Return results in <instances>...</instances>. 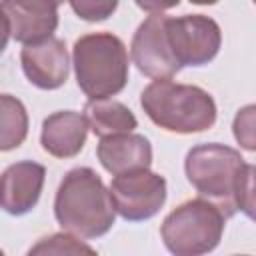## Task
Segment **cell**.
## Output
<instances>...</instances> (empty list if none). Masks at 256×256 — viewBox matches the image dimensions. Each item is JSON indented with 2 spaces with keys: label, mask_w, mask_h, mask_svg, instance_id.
I'll use <instances>...</instances> for the list:
<instances>
[{
  "label": "cell",
  "mask_w": 256,
  "mask_h": 256,
  "mask_svg": "<svg viewBox=\"0 0 256 256\" xmlns=\"http://www.w3.org/2000/svg\"><path fill=\"white\" fill-rule=\"evenodd\" d=\"M84 116L90 124V130L98 138L120 132H132L138 126L134 112L126 104L112 98L88 100L84 106Z\"/></svg>",
  "instance_id": "cell-14"
},
{
  "label": "cell",
  "mask_w": 256,
  "mask_h": 256,
  "mask_svg": "<svg viewBox=\"0 0 256 256\" xmlns=\"http://www.w3.org/2000/svg\"><path fill=\"white\" fill-rule=\"evenodd\" d=\"M54 216L62 230L78 238H100L116 220L110 188L104 186L96 170L88 166L72 168L58 184Z\"/></svg>",
  "instance_id": "cell-1"
},
{
  "label": "cell",
  "mask_w": 256,
  "mask_h": 256,
  "mask_svg": "<svg viewBox=\"0 0 256 256\" xmlns=\"http://www.w3.org/2000/svg\"><path fill=\"white\" fill-rule=\"evenodd\" d=\"M192 4H202V6H208V4H216L218 0H190Z\"/></svg>",
  "instance_id": "cell-21"
},
{
  "label": "cell",
  "mask_w": 256,
  "mask_h": 256,
  "mask_svg": "<svg viewBox=\"0 0 256 256\" xmlns=\"http://www.w3.org/2000/svg\"><path fill=\"white\" fill-rule=\"evenodd\" d=\"M236 208L256 222V164H246L236 188Z\"/></svg>",
  "instance_id": "cell-18"
},
{
  "label": "cell",
  "mask_w": 256,
  "mask_h": 256,
  "mask_svg": "<svg viewBox=\"0 0 256 256\" xmlns=\"http://www.w3.org/2000/svg\"><path fill=\"white\" fill-rule=\"evenodd\" d=\"M166 194L164 176L150 172L148 168L116 174L110 182V196L116 214L128 222L148 220L158 214L166 202Z\"/></svg>",
  "instance_id": "cell-7"
},
{
  "label": "cell",
  "mask_w": 256,
  "mask_h": 256,
  "mask_svg": "<svg viewBox=\"0 0 256 256\" xmlns=\"http://www.w3.org/2000/svg\"><path fill=\"white\" fill-rule=\"evenodd\" d=\"M20 64L28 82L40 90H56L68 80V52L60 38L50 36L40 42L24 44Z\"/></svg>",
  "instance_id": "cell-10"
},
{
  "label": "cell",
  "mask_w": 256,
  "mask_h": 256,
  "mask_svg": "<svg viewBox=\"0 0 256 256\" xmlns=\"http://www.w3.org/2000/svg\"><path fill=\"white\" fill-rule=\"evenodd\" d=\"M134 2L140 10L150 12V14H160V12L170 10L180 4V0H134Z\"/></svg>",
  "instance_id": "cell-20"
},
{
  "label": "cell",
  "mask_w": 256,
  "mask_h": 256,
  "mask_svg": "<svg viewBox=\"0 0 256 256\" xmlns=\"http://www.w3.org/2000/svg\"><path fill=\"white\" fill-rule=\"evenodd\" d=\"M0 128H2L0 132L2 152L18 148L28 134V112L24 104L10 94L0 96Z\"/></svg>",
  "instance_id": "cell-15"
},
{
  "label": "cell",
  "mask_w": 256,
  "mask_h": 256,
  "mask_svg": "<svg viewBox=\"0 0 256 256\" xmlns=\"http://www.w3.org/2000/svg\"><path fill=\"white\" fill-rule=\"evenodd\" d=\"M140 106L160 128L176 134L210 130L216 122V102L200 86L156 78L140 94Z\"/></svg>",
  "instance_id": "cell-2"
},
{
  "label": "cell",
  "mask_w": 256,
  "mask_h": 256,
  "mask_svg": "<svg viewBox=\"0 0 256 256\" xmlns=\"http://www.w3.org/2000/svg\"><path fill=\"white\" fill-rule=\"evenodd\" d=\"M130 56L136 68L152 80L172 78L182 70L168 46L166 14H150L138 26L130 44Z\"/></svg>",
  "instance_id": "cell-9"
},
{
  "label": "cell",
  "mask_w": 256,
  "mask_h": 256,
  "mask_svg": "<svg viewBox=\"0 0 256 256\" xmlns=\"http://www.w3.org/2000/svg\"><path fill=\"white\" fill-rule=\"evenodd\" d=\"M46 168L32 160L10 164L2 172V210L12 216L28 214L40 200Z\"/></svg>",
  "instance_id": "cell-11"
},
{
  "label": "cell",
  "mask_w": 256,
  "mask_h": 256,
  "mask_svg": "<svg viewBox=\"0 0 256 256\" xmlns=\"http://www.w3.org/2000/svg\"><path fill=\"white\" fill-rule=\"evenodd\" d=\"M64 0H2L4 44L8 38L32 44L50 38L58 26V6Z\"/></svg>",
  "instance_id": "cell-8"
},
{
  "label": "cell",
  "mask_w": 256,
  "mask_h": 256,
  "mask_svg": "<svg viewBox=\"0 0 256 256\" xmlns=\"http://www.w3.org/2000/svg\"><path fill=\"white\" fill-rule=\"evenodd\" d=\"M80 252L94 254V248L80 242L78 236H74L66 230L62 234H52V236L40 238V242L28 250V254H80Z\"/></svg>",
  "instance_id": "cell-16"
},
{
  "label": "cell",
  "mask_w": 256,
  "mask_h": 256,
  "mask_svg": "<svg viewBox=\"0 0 256 256\" xmlns=\"http://www.w3.org/2000/svg\"><path fill=\"white\" fill-rule=\"evenodd\" d=\"M232 134L240 148L256 152V104L242 106L232 120Z\"/></svg>",
  "instance_id": "cell-17"
},
{
  "label": "cell",
  "mask_w": 256,
  "mask_h": 256,
  "mask_svg": "<svg viewBox=\"0 0 256 256\" xmlns=\"http://www.w3.org/2000/svg\"><path fill=\"white\" fill-rule=\"evenodd\" d=\"M226 214L208 198H192L176 206L162 222L160 236L168 252L198 256L212 252L224 234Z\"/></svg>",
  "instance_id": "cell-5"
},
{
  "label": "cell",
  "mask_w": 256,
  "mask_h": 256,
  "mask_svg": "<svg viewBox=\"0 0 256 256\" xmlns=\"http://www.w3.org/2000/svg\"><path fill=\"white\" fill-rule=\"evenodd\" d=\"M72 64L78 88L88 100L112 98L122 92L128 82V50L112 32L80 36L72 48Z\"/></svg>",
  "instance_id": "cell-3"
},
{
  "label": "cell",
  "mask_w": 256,
  "mask_h": 256,
  "mask_svg": "<svg viewBox=\"0 0 256 256\" xmlns=\"http://www.w3.org/2000/svg\"><path fill=\"white\" fill-rule=\"evenodd\" d=\"M96 156L106 172L112 176L150 168L152 164V144L146 136L134 132H120L100 138L96 146Z\"/></svg>",
  "instance_id": "cell-13"
},
{
  "label": "cell",
  "mask_w": 256,
  "mask_h": 256,
  "mask_svg": "<svg viewBox=\"0 0 256 256\" xmlns=\"http://www.w3.org/2000/svg\"><path fill=\"white\" fill-rule=\"evenodd\" d=\"M90 124L84 114L74 110H58L44 118L40 144L54 158H72L86 144Z\"/></svg>",
  "instance_id": "cell-12"
},
{
  "label": "cell",
  "mask_w": 256,
  "mask_h": 256,
  "mask_svg": "<svg viewBox=\"0 0 256 256\" xmlns=\"http://www.w3.org/2000/svg\"><path fill=\"white\" fill-rule=\"evenodd\" d=\"M68 2L74 14L86 22L108 20L118 8V0H68Z\"/></svg>",
  "instance_id": "cell-19"
},
{
  "label": "cell",
  "mask_w": 256,
  "mask_h": 256,
  "mask_svg": "<svg viewBox=\"0 0 256 256\" xmlns=\"http://www.w3.org/2000/svg\"><path fill=\"white\" fill-rule=\"evenodd\" d=\"M246 162L242 154L226 144L208 142L188 150L184 160V172L188 182L200 196L212 200L226 218L236 208V188Z\"/></svg>",
  "instance_id": "cell-4"
},
{
  "label": "cell",
  "mask_w": 256,
  "mask_h": 256,
  "mask_svg": "<svg viewBox=\"0 0 256 256\" xmlns=\"http://www.w3.org/2000/svg\"><path fill=\"white\" fill-rule=\"evenodd\" d=\"M166 38L180 68L208 64L222 46L218 22L204 14L166 16Z\"/></svg>",
  "instance_id": "cell-6"
},
{
  "label": "cell",
  "mask_w": 256,
  "mask_h": 256,
  "mask_svg": "<svg viewBox=\"0 0 256 256\" xmlns=\"http://www.w3.org/2000/svg\"><path fill=\"white\" fill-rule=\"evenodd\" d=\"M254 4H256V0H254Z\"/></svg>",
  "instance_id": "cell-22"
}]
</instances>
